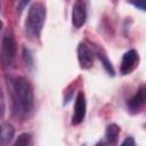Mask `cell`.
<instances>
[{
	"mask_svg": "<svg viewBox=\"0 0 146 146\" xmlns=\"http://www.w3.org/2000/svg\"><path fill=\"white\" fill-rule=\"evenodd\" d=\"M13 112L16 116L29 117L34 107L33 88L26 78H16L13 82Z\"/></svg>",
	"mask_w": 146,
	"mask_h": 146,
	"instance_id": "obj_1",
	"label": "cell"
},
{
	"mask_svg": "<svg viewBox=\"0 0 146 146\" xmlns=\"http://www.w3.org/2000/svg\"><path fill=\"white\" fill-rule=\"evenodd\" d=\"M46 19V8L42 3H33L27 14V18L25 22V27L29 34L32 36L39 38L44 24Z\"/></svg>",
	"mask_w": 146,
	"mask_h": 146,
	"instance_id": "obj_2",
	"label": "cell"
},
{
	"mask_svg": "<svg viewBox=\"0 0 146 146\" xmlns=\"http://www.w3.org/2000/svg\"><path fill=\"white\" fill-rule=\"evenodd\" d=\"M16 56V42L10 34H6L2 39L1 43V50H0V57L1 62L5 65H10Z\"/></svg>",
	"mask_w": 146,
	"mask_h": 146,
	"instance_id": "obj_3",
	"label": "cell"
},
{
	"mask_svg": "<svg viewBox=\"0 0 146 146\" xmlns=\"http://www.w3.org/2000/svg\"><path fill=\"white\" fill-rule=\"evenodd\" d=\"M87 21V6L84 0H76L72 9V24L74 27L80 29Z\"/></svg>",
	"mask_w": 146,
	"mask_h": 146,
	"instance_id": "obj_4",
	"label": "cell"
},
{
	"mask_svg": "<svg viewBox=\"0 0 146 146\" xmlns=\"http://www.w3.org/2000/svg\"><path fill=\"white\" fill-rule=\"evenodd\" d=\"M86 110H87V104H86V97L82 91L78 92V96L75 98V104H74V113L72 116V124L76 125L81 123L86 116Z\"/></svg>",
	"mask_w": 146,
	"mask_h": 146,
	"instance_id": "obj_5",
	"label": "cell"
},
{
	"mask_svg": "<svg viewBox=\"0 0 146 146\" xmlns=\"http://www.w3.org/2000/svg\"><path fill=\"white\" fill-rule=\"evenodd\" d=\"M78 59L82 68H90L94 64V52L84 42H81L78 47Z\"/></svg>",
	"mask_w": 146,
	"mask_h": 146,
	"instance_id": "obj_6",
	"label": "cell"
},
{
	"mask_svg": "<svg viewBox=\"0 0 146 146\" xmlns=\"http://www.w3.org/2000/svg\"><path fill=\"white\" fill-rule=\"evenodd\" d=\"M138 63V52L133 49L127 51L121 62V73L122 74H129L137 65Z\"/></svg>",
	"mask_w": 146,
	"mask_h": 146,
	"instance_id": "obj_7",
	"label": "cell"
},
{
	"mask_svg": "<svg viewBox=\"0 0 146 146\" xmlns=\"http://www.w3.org/2000/svg\"><path fill=\"white\" fill-rule=\"evenodd\" d=\"M145 98H146V96H145V87L141 86V87L139 88V90L128 100V103H127L128 108H129L131 112H133V113L138 112V111L144 106V104H145Z\"/></svg>",
	"mask_w": 146,
	"mask_h": 146,
	"instance_id": "obj_8",
	"label": "cell"
},
{
	"mask_svg": "<svg viewBox=\"0 0 146 146\" xmlns=\"http://www.w3.org/2000/svg\"><path fill=\"white\" fill-rule=\"evenodd\" d=\"M119 135H120V128L119 125L112 123L110 124L107 128H106V132H105V138L107 140L108 144H112V145H116L117 143V138H119Z\"/></svg>",
	"mask_w": 146,
	"mask_h": 146,
	"instance_id": "obj_9",
	"label": "cell"
},
{
	"mask_svg": "<svg viewBox=\"0 0 146 146\" xmlns=\"http://www.w3.org/2000/svg\"><path fill=\"white\" fill-rule=\"evenodd\" d=\"M97 56H98V58L100 59V62L103 63V66H104V68L106 70V72L111 75V76H113L114 75V68H113V66H112V64H111V62L108 60V58L106 57V55L100 50H98L97 51Z\"/></svg>",
	"mask_w": 146,
	"mask_h": 146,
	"instance_id": "obj_10",
	"label": "cell"
},
{
	"mask_svg": "<svg viewBox=\"0 0 146 146\" xmlns=\"http://www.w3.org/2000/svg\"><path fill=\"white\" fill-rule=\"evenodd\" d=\"M0 137H1V143L2 144H8L10 143V140L14 137V129L10 124H6L3 131L0 132Z\"/></svg>",
	"mask_w": 146,
	"mask_h": 146,
	"instance_id": "obj_11",
	"label": "cell"
},
{
	"mask_svg": "<svg viewBox=\"0 0 146 146\" xmlns=\"http://www.w3.org/2000/svg\"><path fill=\"white\" fill-rule=\"evenodd\" d=\"M32 141V137L30 133H22L21 136H18V138L15 141V145H30Z\"/></svg>",
	"mask_w": 146,
	"mask_h": 146,
	"instance_id": "obj_12",
	"label": "cell"
},
{
	"mask_svg": "<svg viewBox=\"0 0 146 146\" xmlns=\"http://www.w3.org/2000/svg\"><path fill=\"white\" fill-rule=\"evenodd\" d=\"M23 57H24V60H25L26 66L32 67L33 66V57H32V54H31V51L29 49L24 48V50H23Z\"/></svg>",
	"mask_w": 146,
	"mask_h": 146,
	"instance_id": "obj_13",
	"label": "cell"
},
{
	"mask_svg": "<svg viewBox=\"0 0 146 146\" xmlns=\"http://www.w3.org/2000/svg\"><path fill=\"white\" fill-rule=\"evenodd\" d=\"M129 2L132 6H135L137 9L145 11V0H129Z\"/></svg>",
	"mask_w": 146,
	"mask_h": 146,
	"instance_id": "obj_14",
	"label": "cell"
},
{
	"mask_svg": "<svg viewBox=\"0 0 146 146\" xmlns=\"http://www.w3.org/2000/svg\"><path fill=\"white\" fill-rule=\"evenodd\" d=\"M122 145H123V146H125V145L135 146V145H136V141L133 140V138H132V137H128L125 140H123V141H122Z\"/></svg>",
	"mask_w": 146,
	"mask_h": 146,
	"instance_id": "obj_15",
	"label": "cell"
},
{
	"mask_svg": "<svg viewBox=\"0 0 146 146\" xmlns=\"http://www.w3.org/2000/svg\"><path fill=\"white\" fill-rule=\"evenodd\" d=\"M3 113H5V102H3V97L0 90V115H3Z\"/></svg>",
	"mask_w": 146,
	"mask_h": 146,
	"instance_id": "obj_16",
	"label": "cell"
},
{
	"mask_svg": "<svg viewBox=\"0 0 146 146\" xmlns=\"http://www.w3.org/2000/svg\"><path fill=\"white\" fill-rule=\"evenodd\" d=\"M31 0H21L19 1V5H18V11H22L25 7H26V5L30 2Z\"/></svg>",
	"mask_w": 146,
	"mask_h": 146,
	"instance_id": "obj_17",
	"label": "cell"
},
{
	"mask_svg": "<svg viewBox=\"0 0 146 146\" xmlns=\"http://www.w3.org/2000/svg\"><path fill=\"white\" fill-rule=\"evenodd\" d=\"M1 26H2V23H1V22H0V29H1Z\"/></svg>",
	"mask_w": 146,
	"mask_h": 146,
	"instance_id": "obj_18",
	"label": "cell"
},
{
	"mask_svg": "<svg viewBox=\"0 0 146 146\" xmlns=\"http://www.w3.org/2000/svg\"><path fill=\"white\" fill-rule=\"evenodd\" d=\"M0 132H1V128H0Z\"/></svg>",
	"mask_w": 146,
	"mask_h": 146,
	"instance_id": "obj_19",
	"label": "cell"
}]
</instances>
